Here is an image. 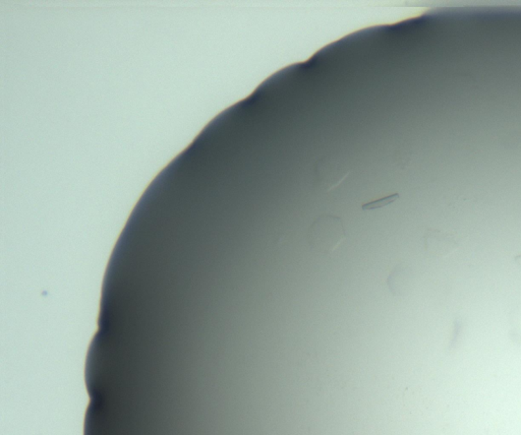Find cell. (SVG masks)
I'll return each mask as SVG.
<instances>
[{
    "label": "cell",
    "instance_id": "6da1fadb",
    "mask_svg": "<svg viewBox=\"0 0 521 435\" xmlns=\"http://www.w3.org/2000/svg\"><path fill=\"white\" fill-rule=\"evenodd\" d=\"M344 239L345 231L342 219L331 215L319 217L308 231V241L310 247L319 254H332Z\"/></svg>",
    "mask_w": 521,
    "mask_h": 435
},
{
    "label": "cell",
    "instance_id": "7a4b0ae2",
    "mask_svg": "<svg viewBox=\"0 0 521 435\" xmlns=\"http://www.w3.org/2000/svg\"><path fill=\"white\" fill-rule=\"evenodd\" d=\"M351 169L338 157L327 155L317 161L314 169V184L319 190L331 191L342 184Z\"/></svg>",
    "mask_w": 521,
    "mask_h": 435
},
{
    "label": "cell",
    "instance_id": "3957f363",
    "mask_svg": "<svg viewBox=\"0 0 521 435\" xmlns=\"http://www.w3.org/2000/svg\"><path fill=\"white\" fill-rule=\"evenodd\" d=\"M425 250L427 256L433 258H445L450 256L459 247L455 235L427 229L423 235Z\"/></svg>",
    "mask_w": 521,
    "mask_h": 435
},
{
    "label": "cell",
    "instance_id": "277c9868",
    "mask_svg": "<svg viewBox=\"0 0 521 435\" xmlns=\"http://www.w3.org/2000/svg\"><path fill=\"white\" fill-rule=\"evenodd\" d=\"M388 285L391 292L395 296L410 294L414 284V273L409 265L401 264L394 267L388 277Z\"/></svg>",
    "mask_w": 521,
    "mask_h": 435
},
{
    "label": "cell",
    "instance_id": "5b68a950",
    "mask_svg": "<svg viewBox=\"0 0 521 435\" xmlns=\"http://www.w3.org/2000/svg\"><path fill=\"white\" fill-rule=\"evenodd\" d=\"M398 199L399 193H394V195H388V197H383V199H377V201L364 204V206H362V208L364 211L380 210V208H385V206H390L391 204L398 201Z\"/></svg>",
    "mask_w": 521,
    "mask_h": 435
},
{
    "label": "cell",
    "instance_id": "8992f818",
    "mask_svg": "<svg viewBox=\"0 0 521 435\" xmlns=\"http://www.w3.org/2000/svg\"><path fill=\"white\" fill-rule=\"evenodd\" d=\"M514 260H515L516 265H518V267H521V256H518L514 258Z\"/></svg>",
    "mask_w": 521,
    "mask_h": 435
}]
</instances>
